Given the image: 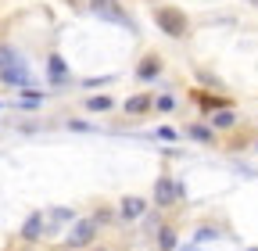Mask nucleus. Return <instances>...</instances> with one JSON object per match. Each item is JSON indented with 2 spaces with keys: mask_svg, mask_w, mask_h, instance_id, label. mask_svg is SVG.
Returning a JSON list of instances; mask_svg holds the SVG:
<instances>
[{
  "mask_svg": "<svg viewBox=\"0 0 258 251\" xmlns=\"http://www.w3.org/2000/svg\"><path fill=\"white\" fill-rule=\"evenodd\" d=\"M212 122H215V126H219V130H230V126H233V122H237V115H233V111H219V115H215V118H212Z\"/></svg>",
  "mask_w": 258,
  "mask_h": 251,
  "instance_id": "nucleus-12",
  "label": "nucleus"
},
{
  "mask_svg": "<svg viewBox=\"0 0 258 251\" xmlns=\"http://www.w3.org/2000/svg\"><path fill=\"white\" fill-rule=\"evenodd\" d=\"M64 219H72L69 208H54V212H50V223H64Z\"/></svg>",
  "mask_w": 258,
  "mask_h": 251,
  "instance_id": "nucleus-14",
  "label": "nucleus"
},
{
  "mask_svg": "<svg viewBox=\"0 0 258 251\" xmlns=\"http://www.w3.org/2000/svg\"><path fill=\"white\" fill-rule=\"evenodd\" d=\"M47 76H50V83H64V79H69V69H64V61L57 54H50V61H47Z\"/></svg>",
  "mask_w": 258,
  "mask_h": 251,
  "instance_id": "nucleus-6",
  "label": "nucleus"
},
{
  "mask_svg": "<svg viewBox=\"0 0 258 251\" xmlns=\"http://www.w3.org/2000/svg\"><path fill=\"white\" fill-rule=\"evenodd\" d=\"M158 72H161V61H158L154 54H151V57H144L140 65H137V76H140V79H154Z\"/></svg>",
  "mask_w": 258,
  "mask_h": 251,
  "instance_id": "nucleus-8",
  "label": "nucleus"
},
{
  "mask_svg": "<svg viewBox=\"0 0 258 251\" xmlns=\"http://www.w3.org/2000/svg\"><path fill=\"white\" fill-rule=\"evenodd\" d=\"M154 22H158V29H161V33H165V36H172V40L186 36V29H190L186 15H183L179 8H158V11H154Z\"/></svg>",
  "mask_w": 258,
  "mask_h": 251,
  "instance_id": "nucleus-1",
  "label": "nucleus"
},
{
  "mask_svg": "<svg viewBox=\"0 0 258 251\" xmlns=\"http://www.w3.org/2000/svg\"><path fill=\"white\" fill-rule=\"evenodd\" d=\"M144 212H147V201H144V198H125V201H122V215H125V219H140Z\"/></svg>",
  "mask_w": 258,
  "mask_h": 251,
  "instance_id": "nucleus-7",
  "label": "nucleus"
},
{
  "mask_svg": "<svg viewBox=\"0 0 258 251\" xmlns=\"http://www.w3.org/2000/svg\"><path fill=\"white\" fill-rule=\"evenodd\" d=\"M36 237H43V212H32L22 226V240H36Z\"/></svg>",
  "mask_w": 258,
  "mask_h": 251,
  "instance_id": "nucleus-5",
  "label": "nucleus"
},
{
  "mask_svg": "<svg viewBox=\"0 0 258 251\" xmlns=\"http://www.w3.org/2000/svg\"><path fill=\"white\" fill-rule=\"evenodd\" d=\"M158 137H161V140H176V130H169V126H161V130H158Z\"/></svg>",
  "mask_w": 258,
  "mask_h": 251,
  "instance_id": "nucleus-16",
  "label": "nucleus"
},
{
  "mask_svg": "<svg viewBox=\"0 0 258 251\" xmlns=\"http://www.w3.org/2000/svg\"><path fill=\"white\" fill-rule=\"evenodd\" d=\"M97 237V223L93 219H79V223L72 226V233H69V244L72 247H83V244H90Z\"/></svg>",
  "mask_w": 258,
  "mask_h": 251,
  "instance_id": "nucleus-2",
  "label": "nucleus"
},
{
  "mask_svg": "<svg viewBox=\"0 0 258 251\" xmlns=\"http://www.w3.org/2000/svg\"><path fill=\"white\" fill-rule=\"evenodd\" d=\"M86 108H90V111H108V108H111V97H90Z\"/></svg>",
  "mask_w": 258,
  "mask_h": 251,
  "instance_id": "nucleus-13",
  "label": "nucleus"
},
{
  "mask_svg": "<svg viewBox=\"0 0 258 251\" xmlns=\"http://www.w3.org/2000/svg\"><path fill=\"white\" fill-rule=\"evenodd\" d=\"M97 15H104V18H111V22H118V25H129V18L115 8V0H93V4H90Z\"/></svg>",
  "mask_w": 258,
  "mask_h": 251,
  "instance_id": "nucleus-4",
  "label": "nucleus"
},
{
  "mask_svg": "<svg viewBox=\"0 0 258 251\" xmlns=\"http://www.w3.org/2000/svg\"><path fill=\"white\" fill-rule=\"evenodd\" d=\"M154 205H158V208L176 205V183H172L169 176H161V179L154 183Z\"/></svg>",
  "mask_w": 258,
  "mask_h": 251,
  "instance_id": "nucleus-3",
  "label": "nucleus"
},
{
  "mask_svg": "<svg viewBox=\"0 0 258 251\" xmlns=\"http://www.w3.org/2000/svg\"><path fill=\"white\" fill-rule=\"evenodd\" d=\"M158 247H161V251H172V247H176V230L161 226V230H158Z\"/></svg>",
  "mask_w": 258,
  "mask_h": 251,
  "instance_id": "nucleus-10",
  "label": "nucleus"
},
{
  "mask_svg": "<svg viewBox=\"0 0 258 251\" xmlns=\"http://www.w3.org/2000/svg\"><path fill=\"white\" fill-rule=\"evenodd\" d=\"M147 108H151V97H147V93H137V97L125 101V111H129V115H144Z\"/></svg>",
  "mask_w": 258,
  "mask_h": 251,
  "instance_id": "nucleus-9",
  "label": "nucleus"
},
{
  "mask_svg": "<svg viewBox=\"0 0 258 251\" xmlns=\"http://www.w3.org/2000/svg\"><path fill=\"white\" fill-rule=\"evenodd\" d=\"M190 137H194V140H201V144H212V130H208V126H201V122H198V126H190Z\"/></svg>",
  "mask_w": 258,
  "mask_h": 251,
  "instance_id": "nucleus-11",
  "label": "nucleus"
},
{
  "mask_svg": "<svg viewBox=\"0 0 258 251\" xmlns=\"http://www.w3.org/2000/svg\"><path fill=\"white\" fill-rule=\"evenodd\" d=\"M154 104H158V111H172V108H176V101L169 97V93H165V97H158Z\"/></svg>",
  "mask_w": 258,
  "mask_h": 251,
  "instance_id": "nucleus-15",
  "label": "nucleus"
}]
</instances>
